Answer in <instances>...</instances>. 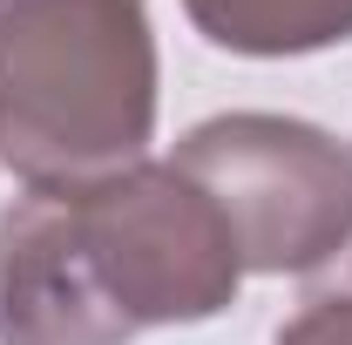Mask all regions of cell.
Returning <instances> with one entry per match:
<instances>
[{"label":"cell","mask_w":352,"mask_h":345,"mask_svg":"<svg viewBox=\"0 0 352 345\" xmlns=\"http://www.w3.org/2000/svg\"><path fill=\"white\" fill-rule=\"evenodd\" d=\"M278 345H352V244L325 264V278L305 291V304L285 318Z\"/></svg>","instance_id":"5b68a950"},{"label":"cell","mask_w":352,"mask_h":345,"mask_svg":"<svg viewBox=\"0 0 352 345\" xmlns=\"http://www.w3.org/2000/svg\"><path fill=\"white\" fill-rule=\"evenodd\" d=\"M223 216L244 271H325L352 244V149L292 115H217L170 156Z\"/></svg>","instance_id":"3957f363"},{"label":"cell","mask_w":352,"mask_h":345,"mask_svg":"<svg viewBox=\"0 0 352 345\" xmlns=\"http://www.w3.org/2000/svg\"><path fill=\"white\" fill-rule=\"evenodd\" d=\"M156 41L142 0H0V163L68 190L142 163Z\"/></svg>","instance_id":"7a4b0ae2"},{"label":"cell","mask_w":352,"mask_h":345,"mask_svg":"<svg viewBox=\"0 0 352 345\" xmlns=\"http://www.w3.org/2000/svg\"><path fill=\"white\" fill-rule=\"evenodd\" d=\"M183 14L230 54H311L352 41V0H183Z\"/></svg>","instance_id":"277c9868"},{"label":"cell","mask_w":352,"mask_h":345,"mask_svg":"<svg viewBox=\"0 0 352 345\" xmlns=\"http://www.w3.org/2000/svg\"><path fill=\"white\" fill-rule=\"evenodd\" d=\"M237 244L176 163L28 190L0 210V345H129L237 298Z\"/></svg>","instance_id":"6da1fadb"}]
</instances>
